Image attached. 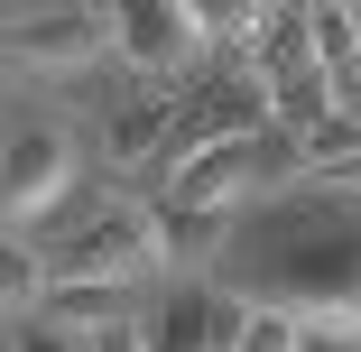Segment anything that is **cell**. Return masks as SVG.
Instances as JSON below:
<instances>
[{
	"label": "cell",
	"instance_id": "obj_1",
	"mask_svg": "<svg viewBox=\"0 0 361 352\" xmlns=\"http://www.w3.org/2000/svg\"><path fill=\"white\" fill-rule=\"evenodd\" d=\"M269 176H297V149H287V130L204 139V149H185V158H176L167 204H195V214H232V204H250Z\"/></svg>",
	"mask_w": 361,
	"mask_h": 352
},
{
	"label": "cell",
	"instance_id": "obj_2",
	"mask_svg": "<svg viewBox=\"0 0 361 352\" xmlns=\"http://www.w3.org/2000/svg\"><path fill=\"white\" fill-rule=\"evenodd\" d=\"M47 278H167V250H158V204H102L93 223H75L56 250H47Z\"/></svg>",
	"mask_w": 361,
	"mask_h": 352
},
{
	"label": "cell",
	"instance_id": "obj_3",
	"mask_svg": "<svg viewBox=\"0 0 361 352\" xmlns=\"http://www.w3.org/2000/svg\"><path fill=\"white\" fill-rule=\"evenodd\" d=\"M0 56H19L37 65V75H75V65L111 56V28H102V0H47V10H19V19H0Z\"/></svg>",
	"mask_w": 361,
	"mask_h": 352
},
{
	"label": "cell",
	"instance_id": "obj_4",
	"mask_svg": "<svg viewBox=\"0 0 361 352\" xmlns=\"http://www.w3.org/2000/svg\"><path fill=\"white\" fill-rule=\"evenodd\" d=\"M65 186H75V139L65 130H19L10 149H0V223H37L65 204Z\"/></svg>",
	"mask_w": 361,
	"mask_h": 352
},
{
	"label": "cell",
	"instance_id": "obj_5",
	"mask_svg": "<svg viewBox=\"0 0 361 352\" xmlns=\"http://www.w3.org/2000/svg\"><path fill=\"white\" fill-rule=\"evenodd\" d=\"M102 28H111V47L139 65V75H185L204 56V28L176 10V0H102Z\"/></svg>",
	"mask_w": 361,
	"mask_h": 352
},
{
	"label": "cell",
	"instance_id": "obj_6",
	"mask_svg": "<svg viewBox=\"0 0 361 352\" xmlns=\"http://www.w3.org/2000/svg\"><path fill=\"white\" fill-rule=\"evenodd\" d=\"M232 324H241V297H213V288H167L139 352H232Z\"/></svg>",
	"mask_w": 361,
	"mask_h": 352
},
{
	"label": "cell",
	"instance_id": "obj_7",
	"mask_svg": "<svg viewBox=\"0 0 361 352\" xmlns=\"http://www.w3.org/2000/svg\"><path fill=\"white\" fill-rule=\"evenodd\" d=\"M37 315L93 343V334H111V324H139V288H121V278H47Z\"/></svg>",
	"mask_w": 361,
	"mask_h": 352
},
{
	"label": "cell",
	"instance_id": "obj_8",
	"mask_svg": "<svg viewBox=\"0 0 361 352\" xmlns=\"http://www.w3.org/2000/svg\"><path fill=\"white\" fill-rule=\"evenodd\" d=\"M232 241V214H195V204H158V250L167 269H204L213 250Z\"/></svg>",
	"mask_w": 361,
	"mask_h": 352
},
{
	"label": "cell",
	"instance_id": "obj_9",
	"mask_svg": "<svg viewBox=\"0 0 361 352\" xmlns=\"http://www.w3.org/2000/svg\"><path fill=\"white\" fill-rule=\"evenodd\" d=\"M47 297V250L19 241V232H0V315H28Z\"/></svg>",
	"mask_w": 361,
	"mask_h": 352
},
{
	"label": "cell",
	"instance_id": "obj_10",
	"mask_svg": "<svg viewBox=\"0 0 361 352\" xmlns=\"http://www.w3.org/2000/svg\"><path fill=\"white\" fill-rule=\"evenodd\" d=\"M158 130H167V102H130V111H111V139H102V149L130 167V158L158 149Z\"/></svg>",
	"mask_w": 361,
	"mask_h": 352
},
{
	"label": "cell",
	"instance_id": "obj_11",
	"mask_svg": "<svg viewBox=\"0 0 361 352\" xmlns=\"http://www.w3.org/2000/svg\"><path fill=\"white\" fill-rule=\"evenodd\" d=\"M232 352H297V315H278V306H241Z\"/></svg>",
	"mask_w": 361,
	"mask_h": 352
},
{
	"label": "cell",
	"instance_id": "obj_12",
	"mask_svg": "<svg viewBox=\"0 0 361 352\" xmlns=\"http://www.w3.org/2000/svg\"><path fill=\"white\" fill-rule=\"evenodd\" d=\"M176 10H185V19L204 28V47H213V37H241V28L259 19V0H176Z\"/></svg>",
	"mask_w": 361,
	"mask_h": 352
},
{
	"label": "cell",
	"instance_id": "obj_13",
	"mask_svg": "<svg viewBox=\"0 0 361 352\" xmlns=\"http://www.w3.org/2000/svg\"><path fill=\"white\" fill-rule=\"evenodd\" d=\"M19 352H93V343L65 334V324H47V315H28V324H19Z\"/></svg>",
	"mask_w": 361,
	"mask_h": 352
},
{
	"label": "cell",
	"instance_id": "obj_14",
	"mask_svg": "<svg viewBox=\"0 0 361 352\" xmlns=\"http://www.w3.org/2000/svg\"><path fill=\"white\" fill-rule=\"evenodd\" d=\"M306 186H324V195H361V149H343V158L306 167Z\"/></svg>",
	"mask_w": 361,
	"mask_h": 352
},
{
	"label": "cell",
	"instance_id": "obj_15",
	"mask_svg": "<svg viewBox=\"0 0 361 352\" xmlns=\"http://www.w3.org/2000/svg\"><path fill=\"white\" fill-rule=\"evenodd\" d=\"M93 352H139V324H111V334H93Z\"/></svg>",
	"mask_w": 361,
	"mask_h": 352
},
{
	"label": "cell",
	"instance_id": "obj_16",
	"mask_svg": "<svg viewBox=\"0 0 361 352\" xmlns=\"http://www.w3.org/2000/svg\"><path fill=\"white\" fill-rule=\"evenodd\" d=\"M334 111H352V121H361V75H352V84H334Z\"/></svg>",
	"mask_w": 361,
	"mask_h": 352
},
{
	"label": "cell",
	"instance_id": "obj_17",
	"mask_svg": "<svg viewBox=\"0 0 361 352\" xmlns=\"http://www.w3.org/2000/svg\"><path fill=\"white\" fill-rule=\"evenodd\" d=\"M19 10H47V0H0V19H19Z\"/></svg>",
	"mask_w": 361,
	"mask_h": 352
}]
</instances>
